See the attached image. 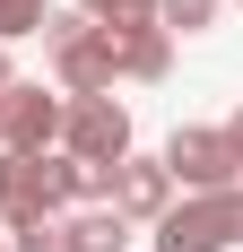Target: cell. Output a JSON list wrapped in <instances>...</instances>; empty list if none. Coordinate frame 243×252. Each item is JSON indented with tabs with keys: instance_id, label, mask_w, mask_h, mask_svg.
<instances>
[{
	"instance_id": "obj_1",
	"label": "cell",
	"mask_w": 243,
	"mask_h": 252,
	"mask_svg": "<svg viewBox=\"0 0 243 252\" xmlns=\"http://www.w3.org/2000/svg\"><path fill=\"white\" fill-rule=\"evenodd\" d=\"M44 61L61 96H113V52L87 9H44Z\"/></svg>"
},
{
	"instance_id": "obj_2",
	"label": "cell",
	"mask_w": 243,
	"mask_h": 252,
	"mask_svg": "<svg viewBox=\"0 0 243 252\" xmlns=\"http://www.w3.org/2000/svg\"><path fill=\"white\" fill-rule=\"evenodd\" d=\"M148 235H156V252H235L243 244V183L235 191H174V209Z\"/></svg>"
},
{
	"instance_id": "obj_3",
	"label": "cell",
	"mask_w": 243,
	"mask_h": 252,
	"mask_svg": "<svg viewBox=\"0 0 243 252\" xmlns=\"http://www.w3.org/2000/svg\"><path fill=\"white\" fill-rule=\"evenodd\" d=\"M61 87H44V78H9L0 87V157H44L61 148Z\"/></svg>"
},
{
	"instance_id": "obj_4",
	"label": "cell",
	"mask_w": 243,
	"mask_h": 252,
	"mask_svg": "<svg viewBox=\"0 0 243 252\" xmlns=\"http://www.w3.org/2000/svg\"><path fill=\"white\" fill-rule=\"evenodd\" d=\"M165 174H174V191H235L243 183V157H235V139H226V122L209 130V122H182L165 139Z\"/></svg>"
},
{
	"instance_id": "obj_5",
	"label": "cell",
	"mask_w": 243,
	"mask_h": 252,
	"mask_svg": "<svg viewBox=\"0 0 243 252\" xmlns=\"http://www.w3.org/2000/svg\"><path fill=\"white\" fill-rule=\"evenodd\" d=\"M61 148L78 165H122L130 157V104L122 96H70L61 104Z\"/></svg>"
},
{
	"instance_id": "obj_6",
	"label": "cell",
	"mask_w": 243,
	"mask_h": 252,
	"mask_svg": "<svg viewBox=\"0 0 243 252\" xmlns=\"http://www.w3.org/2000/svg\"><path fill=\"white\" fill-rule=\"evenodd\" d=\"M104 209H122L130 226H156L174 209V174H165V157H122V165H104Z\"/></svg>"
},
{
	"instance_id": "obj_7",
	"label": "cell",
	"mask_w": 243,
	"mask_h": 252,
	"mask_svg": "<svg viewBox=\"0 0 243 252\" xmlns=\"http://www.w3.org/2000/svg\"><path fill=\"white\" fill-rule=\"evenodd\" d=\"M104 52H113V78H139V87H156V78L174 70V35L156 18H122L104 26Z\"/></svg>"
},
{
	"instance_id": "obj_8",
	"label": "cell",
	"mask_w": 243,
	"mask_h": 252,
	"mask_svg": "<svg viewBox=\"0 0 243 252\" xmlns=\"http://www.w3.org/2000/svg\"><path fill=\"white\" fill-rule=\"evenodd\" d=\"M35 183H44V209H52V218L104 200V165H78L70 148H44V157H35Z\"/></svg>"
},
{
	"instance_id": "obj_9",
	"label": "cell",
	"mask_w": 243,
	"mask_h": 252,
	"mask_svg": "<svg viewBox=\"0 0 243 252\" xmlns=\"http://www.w3.org/2000/svg\"><path fill=\"white\" fill-rule=\"evenodd\" d=\"M61 252H130V218L104 200L87 209H61Z\"/></svg>"
},
{
	"instance_id": "obj_10",
	"label": "cell",
	"mask_w": 243,
	"mask_h": 252,
	"mask_svg": "<svg viewBox=\"0 0 243 252\" xmlns=\"http://www.w3.org/2000/svg\"><path fill=\"white\" fill-rule=\"evenodd\" d=\"M26 218H52V209H44V183H35V157H0V235L26 226Z\"/></svg>"
},
{
	"instance_id": "obj_11",
	"label": "cell",
	"mask_w": 243,
	"mask_h": 252,
	"mask_svg": "<svg viewBox=\"0 0 243 252\" xmlns=\"http://www.w3.org/2000/svg\"><path fill=\"white\" fill-rule=\"evenodd\" d=\"M217 9L226 0H156V26H165V35H209Z\"/></svg>"
},
{
	"instance_id": "obj_12",
	"label": "cell",
	"mask_w": 243,
	"mask_h": 252,
	"mask_svg": "<svg viewBox=\"0 0 243 252\" xmlns=\"http://www.w3.org/2000/svg\"><path fill=\"white\" fill-rule=\"evenodd\" d=\"M44 35V0H0V44H26Z\"/></svg>"
},
{
	"instance_id": "obj_13",
	"label": "cell",
	"mask_w": 243,
	"mask_h": 252,
	"mask_svg": "<svg viewBox=\"0 0 243 252\" xmlns=\"http://www.w3.org/2000/svg\"><path fill=\"white\" fill-rule=\"evenodd\" d=\"M9 252H61V218H26V226H9Z\"/></svg>"
},
{
	"instance_id": "obj_14",
	"label": "cell",
	"mask_w": 243,
	"mask_h": 252,
	"mask_svg": "<svg viewBox=\"0 0 243 252\" xmlns=\"http://www.w3.org/2000/svg\"><path fill=\"white\" fill-rule=\"evenodd\" d=\"M96 26H122V18H156V0H78Z\"/></svg>"
},
{
	"instance_id": "obj_15",
	"label": "cell",
	"mask_w": 243,
	"mask_h": 252,
	"mask_svg": "<svg viewBox=\"0 0 243 252\" xmlns=\"http://www.w3.org/2000/svg\"><path fill=\"white\" fill-rule=\"evenodd\" d=\"M226 139H235V157H243V113H235V122H226Z\"/></svg>"
},
{
	"instance_id": "obj_16",
	"label": "cell",
	"mask_w": 243,
	"mask_h": 252,
	"mask_svg": "<svg viewBox=\"0 0 243 252\" xmlns=\"http://www.w3.org/2000/svg\"><path fill=\"white\" fill-rule=\"evenodd\" d=\"M9 78H18V70H9V44H0V87H9Z\"/></svg>"
},
{
	"instance_id": "obj_17",
	"label": "cell",
	"mask_w": 243,
	"mask_h": 252,
	"mask_svg": "<svg viewBox=\"0 0 243 252\" xmlns=\"http://www.w3.org/2000/svg\"><path fill=\"white\" fill-rule=\"evenodd\" d=\"M0 252H9V235H0Z\"/></svg>"
},
{
	"instance_id": "obj_18",
	"label": "cell",
	"mask_w": 243,
	"mask_h": 252,
	"mask_svg": "<svg viewBox=\"0 0 243 252\" xmlns=\"http://www.w3.org/2000/svg\"><path fill=\"white\" fill-rule=\"evenodd\" d=\"M235 9H243V0H235Z\"/></svg>"
}]
</instances>
